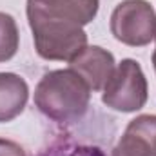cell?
Here are the masks:
<instances>
[{"label": "cell", "instance_id": "cell-10", "mask_svg": "<svg viewBox=\"0 0 156 156\" xmlns=\"http://www.w3.org/2000/svg\"><path fill=\"white\" fill-rule=\"evenodd\" d=\"M0 156H26V151L20 144L7 138H0Z\"/></svg>", "mask_w": 156, "mask_h": 156}, {"label": "cell", "instance_id": "cell-3", "mask_svg": "<svg viewBox=\"0 0 156 156\" xmlns=\"http://www.w3.org/2000/svg\"><path fill=\"white\" fill-rule=\"evenodd\" d=\"M102 91V102L120 113H136L149 98L145 73L133 58H125L118 64Z\"/></svg>", "mask_w": 156, "mask_h": 156}, {"label": "cell", "instance_id": "cell-12", "mask_svg": "<svg viewBox=\"0 0 156 156\" xmlns=\"http://www.w3.org/2000/svg\"><path fill=\"white\" fill-rule=\"evenodd\" d=\"M154 40H156V37H154Z\"/></svg>", "mask_w": 156, "mask_h": 156}, {"label": "cell", "instance_id": "cell-4", "mask_svg": "<svg viewBox=\"0 0 156 156\" xmlns=\"http://www.w3.org/2000/svg\"><path fill=\"white\" fill-rule=\"evenodd\" d=\"M109 27L118 42L145 47L156 37V11L147 0H123L113 9Z\"/></svg>", "mask_w": 156, "mask_h": 156}, {"label": "cell", "instance_id": "cell-2", "mask_svg": "<svg viewBox=\"0 0 156 156\" xmlns=\"http://www.w3.org/2000/svg\"><path fill=\"white\" fill-rule=\"evenodd\" d=\"M91 87L73 69L45 73L35 87V105L45 118L58 123L76 122L87 113Z\"/></svg>", "mask_w": 156, "mask_h": 156}, {"label": "cell", "instance_id": "cell-6", "mask_svg": "<svg viewBox=\"0 0 156 156\" xmlns=\"http://www.w3.org/2000/svg\"><path fill=\"white\" fill-rule=\"evenodd\" d=\"M111 156H156V115L131 120Z\"/></svg>", "mask_w": 156, "mask_h": 156}, {"label": "cell", "instance_id": "cell-7", "mask_svg": "<svg viewBox=\"0 0 156 156\" xmlns=\"http://www.w3.org/2000/svg\"><path fill=\"white\" fill-rule=\"evenodd\" d=\"M29 100V85L16 73H0V123L22 115Z\"/></svg>", "mask_w": 156, "mask_h": 156}, {"label": "cell", "instance_id": "cell-8", "mask_svg": "<svg viewBox=\"0 0 156 156\" xmlns=\"http://www.w3.org/2000/svg\"><path fill=\"white\" fill-rule=\"evenodd\" d=\"M20 45V33L15 18L0 11V62L11 60Z\"/></svg>", "mask_w": 156, "mask_h": 156}, {"label": "cell", "instance_id": "cell-1", "mask_svg": "<svg viewBox=\"0 0 156 156\" xmlns=\"http://www.w3.org/2000/svg\"><path fill=\"white\" fill-rule=\"evenodd\" d=\"M100 0H27L26 15L37 55L44 60L71 62L87 47L83 26L98 15Z\"/></svg>", "mask_w": 156, "mask_h": 156}, {"label": "cell", "instance_id": "cell-11", "mask_svg": "<svg viewBox=\"0 0 156 156\" xmlns=\"http://www.w3.org/2000/svg\"><path fill=\"white\" fill-rule=\"evenodd\" d=\"M153 66H154V73H156V49H154V53H153Z\"/></svg>", "mask_w": 156, "mask_h": 156}, {"label": "cell", "instance_id": "cell-9", "mask_svg": "<svg viewBox=\"0 0 156 156\" xmlns=\"http://www.w3.org/2000/svg\"><path fill=\"white\" fill-rule=\"evenodd\" d=\"M37 156H107L96 145H82L71 140H58L49 144Z\"/></svg>", "mask_w": 156, "mask_h": 156}, {"label": "cell", "instance_id": "cell-5", "mask_svg": "<svg viewBox=\"0 0 156 156\" xmlns=\"http://www.w3.org/2000/svg\"><path fill=\"white\" fill-rule=\"evenodd\" d=\"M116 67L115 56L111 51L100 45H87L69 62V69H73L85 80L91 91H102Z\"/></svg>", "mask_w": 156, "mask_h": 156}]
</instances>
